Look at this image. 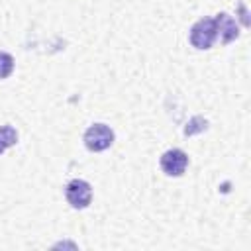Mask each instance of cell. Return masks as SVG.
Masks as SVG:
<instances>
[{
  "mask_svg": "<svg viewBox=\"0 0 251 251\" xmlns=\"http://www.w3.org/2000/svg\"><path fill=\"white\" fill-rule=\"evenodd\" d=\"M216 35H218L216 20L214 18H202L190 29V43L196 49H208V47H212Z\"/></svg>",
  "mask_w": 251,
  "mask_h": 251,
  "instance_id": "obj_1",
  "label": "cell"
},
{
  "mask_svg": "<svg viewBox=\"0 0 251 251\" xmlns=\"http://www.w3.org/2000/svg\"><path fill=\"white\" fill-rule=\"evenodd\" d=\"M112 141H114V131L104 124H94L84 133V143L90 151H104L112 145Z\"/></svg>",
  "mask_w": 251,
  "mask_h": 251,
  "instance_id": "obj_2",
  "label": "cell"
},
{
  "mask_svg": "<svg viewBox=\"0 0 251 251\" xmlns=\"http://www.w3.org/2000/svg\"><path fill=\"white\" fill-rule=\"evenodd\" d=\"M65 196H67V200H69V204L73 208H86L90 204V198H92V188H90V184L86 180L73 178L67 184Z\"/></svg>",
  "mask_w": 251,
  "mask_h": 251,
  "instance_id": "obj_3",
  "label": "cell"
},
{
  "mask_svg": "<svg viewBox=\"0 0 251 251\" xmlns=\"http://www.w3.org/2000/svg\"><path fill=\"white\" fill-rule=\"evenodd\" d=\"M186 165H188V157H186V153L182 149H169L161 157V169L171 176L182 175Z\"/></svg>",
  "mask_w": 251,
  "mask_h": 251,
  "instance_id": "obj_4",
  "label": "cell"
},
{
  "mask_svg": "<svg viewBox=\"0 0 251 251\" xmlns=\"http://www.w3.org/2000/svg\"><path fill=\"white\" fill-rule=\"evenodd\" d=\"M216 27H218V31H220L224 43L233 41V39L237 37V33H239V31H237V24H235V20H233L229 14H218V18H216Z\"/></svg>",
  "mask_w": 251,
  "mask_h": 251,
  "instance_id": "obj_5",
  "label": "cell"
},
{
  "mask_svg": "<svg viewBox=\"0 0 251 251\" xmlns=\"http://www.w3.org/2000/svg\"><path fill=\"white\" fill-rule=\"evenodd\" d=\"M18 141V133L12 126H0V153H4L8 147H12Z\"/></svg>",
  "mask_w": 251,
  "mask_h": 251,
  "instance_id": "obj_6",
  "label": "cell"
},
{
  "mask_svg": "<svg viewBox=\"0 0 251 251\" xmlns=\"http://www.w3.org/2000/svg\"><path fill=\"white\" fill-rule=\"evenodd\" d=\"M14 71V59L10 53L0 51V78H6Z\"/></svg>",
  "mask_w": 251,
  "mask_h": 251,
  "instance_id": "obj_7",
  "label": "cell"
}]
</instances>
